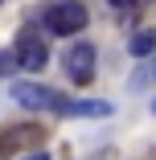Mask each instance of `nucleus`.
<instances>
[{
	"instance_id": "f257e3e1",
	"label": "nucleus",
	"mask_w": 156,
	"mask_h": 160,
	"mask_svg": "<svg viewBox=\"0 0 156 160\" xmlns=\"http://www.w3.org/2000/svg\"><path fill=\"white\" fill-rule=\"evenodd\" d=\"M41 21L49 33H62V37H70V33H82L90 12L82 8V0H53V4L41 8Z\"/></svg>"
},
{
	"instance_id": "f03ea898",
	"label": "nucleus",
	"mask_w": 156,
	"mask_h": 160,
	"mask_svg": "<svg viewBox=\"0 0 156 160\" xmlns=\"http://www.w3.org/2000/svg\"><path fill=\"white\" fill-rule=\"evenodd\" d=\"M17 62H21V70H29V74L45 70L49 45H45V33H41L37 25H21L17 29Z\"/></svg>"
},
{
	"instance_id": "7ed1b4c3",
	"label": "nucleus",
	"mask_w": 156,
	"mask_h": 160,
	"mask_svg": "<svg viewBox=\"0 0 156 160\" xmlns=\"http://www.w3.org/2000/svg\"><path fill=\"white\" fill-rule=\"evenodd\" d=\"M62 66H66V78L74 86H86V82H95V66H99V53L90 41H74L66 53H62Z\"/></svg>"
},
{
	"instance_id": "20e7f679",
	"label": "nucleus",
	"mask_w": 156,
	"mask_h": 160,
	"mask_svg": "<svg viewBox=\"0 0 156 160\" xmlns=\"http://www.w3.org/2000/svg\"><path fill=\"white\" fill-rule=\"evenodd\" d=\"M41 127L37 123H21V127H8L0 132V156H13V152H29L33 144H41Z\"/></svg>"
},
{
	"instance_id": "39448f33",
	"label": "nucleus",
	"mask_w": 156,
	"mask_h": 160,
	"mask_svg": "<svg viewBox=\"0 0 156 160\" xmlns=\"http://www.w3.org/2000/svg\"><path fill=\"white\" fill-rule=\"evenodd\" d=\"M13 99H17L21 107H29V111H41V107L53 111L62 94H53L49 86H37V82H17V86H13Z\"/></svg>"
},
{
	"instance_id": "423d86ee",
	"label": "nucleus",
	"mask_w": 156,
	"mask_h": 160,
	"mask_svg": "<svg viewBox=\"0 0 156 160\" xmlns=\"http://www.w3.org/2000/svg\"><path fill=\"white\" fill-rule=\"evenodd\" d=\"M58 115H111V103H103V99H58V107H53Z\"/></svg>"
},
{
	"instance_id": "0eeeda50",
	"label": "nucleus",
	"mask_w": 156,
	"mask_h": 160,
	"mask_svg": "<svg viewBox=\"0 0 156 160\" xmlns=\"http://www.w3.org/2000/svg\"><path fill=\"white\" fill-rule=\"evenodd\" d=\"M132 58H140V62L156 58V29H136V37H132Z\"/></svg>"
},
{
	"instance_id": "6e6552de",
	"label": "nucleus",
	"mask_w": 156,
	"mask_h": 160,
	"mask_svg": "<svg viewBox=\"0 0 156 160\" xmlns=\"http://www.w3.org/2000/svg\"><path fill=\"white\" fill-rule=\"evenodd\" d=\"M21 62H17V49H0V74H17Z\"/></svg>"
},
{
	"instance_id": "1a4fd4ad",
	"label": "nucleus",
	"mask_w": 156,
	"mask_h": 160,
	"mask_svg": "<svg viewBox=\"0 0 156 160\" xmlns=\"http://www.w3.org/2000/svg\"><path fill=\"white\" fill-rule=\"evenodd\" d=\"M152 78H156V62H152L148 70H140V74H132V86L140 90V86H144V82H152Z\"/></svg>"
},
{
	"instance_id": "9d476101",
	"label": "nucleus",
	"mask_w": 156,
	"mask_h": 160,
	"mask_svg": "<svg viewBox=\"0 0 156 160\" xmlns=\"http://www.w3.org/2000/svg\"><path fill=\"white\" fill-rule=\"evenodd\" d=\"M107 4H115V8L123 12V8H132V4H136V0H107Z\"/></svg>"
},
{
	"instance_id": "9b49d317",
	"label": "nucleus",
	"mask_w": 156,
	"mask_h": 160,
	"mask_svg": "<svg viewBox=\"0 0 156 160\" xmlns=\"http://www.w3.org/2000/svg\"><path fill=\"white\" fill-rule=\"evenodd\" d=\"M25 160H49V156H45V152H29Z\"/></svg>"
},
{
	"instance_id": "f8f14e48",
	"label": "nucleus",
	"mask_w": 156,
	"mask_h": 160,
	"mask_svg": "<svg viewBox=\"0 0 156 160\" xmlns=\"http://www.w3.org/2000/svg\"><path fill=\"white\" fill-rule=\"evenodd\" d=\"M152 115H156V103H152Z\"/></svg>"
}]
</instances>
